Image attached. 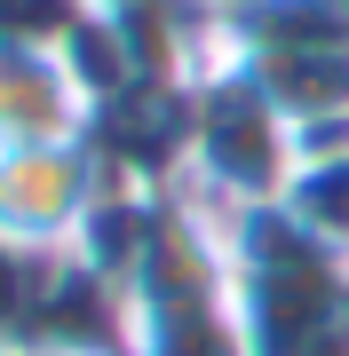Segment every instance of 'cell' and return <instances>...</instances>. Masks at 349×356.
<instances>
[{
	"mask_svg": "<svg viewBox=\"0 0 349 356\" xmlns=\"http://www.w3.org/2000/svg\"><path fill=\"white\" fill-rule=\"evenodd\" d=\"M88 32V24H79ZM79 32H16L0 24V151L24 143H88L104 119V88Z\"/></svg>",
	"mask_w": 349,
	"mask_h": 356,
	"instance_id": "cell-2",
	"label": "cell"
},
{
	"mask_svg": "<svg viewBox=\"0 0 349 356\" xmlns=\"http://www.w3.org/2000/svg\"><path fill=\"white\" fill-rule=\"evenodd\" d=\"M119 166L104 143H24V151H0V245L32 261L56 254H88L95 229L119 206Z\"/></svg>",
	"mask_w": 349,
	"mask_h": 356,
	"instance_id": "cell-1",
	"label": "cell"
}]
</instances>
